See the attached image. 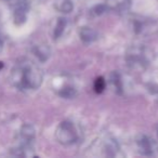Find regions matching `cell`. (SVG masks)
I'll list each match as a JSON object with an SVG mask.
<instances>
[{"instance_id": "cell-3", "label": "cell", "mask_w": 158, "mask_h": 158, "mask_svg": "<svg viewBox=\"0 0 158 158\" xmlns=\"http://www.w3.org/2000/svg\"><path fill=\"white\" fill-rule=\"evenodd\" d=\"M104 87H105V82H104L103 79L102 78L97 79V82H95V89H97V91L101 92V91L104 89Z\"/></svg>"}, {"instance_id": "cell-1", "label": "cell", "mask_w": 158, "mask_h": 158, "mask_svg": "<svg viewBox=\"0 0 158 158\" xmlns=\"http://www.w3.org/2000/svg\"><path fill=\"white\" fill-rule=\"evenodd\" d=\"M12 81L21 89H36L41 82V73L33 64H22L13 70Z\"/></svg>"}, {"instance_id": "cell-4", "label": "cell", "mask_w": 158, "mask_h": 158, "mask_svg": "<svg viewBox=\"0 0 158 158\" xmlns=\"http://www.w3.org/2000/svg\"><path fill=\"white\" fill-rule=\"evenodd\" d=\"M0 67H1V64H0Z\"/></svg>"}, {"instance_id": "cell-2", "label": "cell", "mask_w": 158, "mask_h": 158, "mask_svg": "<svg viewBox=\"0 0 158 158\" xmlns=\"http://www.w3.org/2000/svg\"><path fill=\"white\" fill-rule=\"evenodd\" d=\"M56 138L63 144H72L77 140V132L72 123L64 121L60 125L56 131Z\"/></svg>"}]
</instances>
